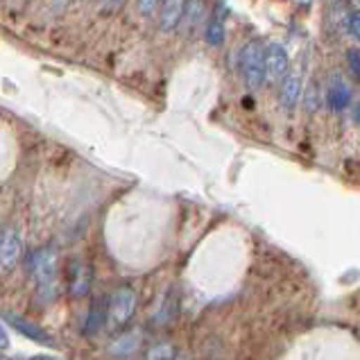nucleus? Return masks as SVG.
<instances>
[{"label": "nucleus", "mask_w": 360, "mask_h": 360, "mask_svg": "<svg viewBox=\"0 0 360 360\" xmlns=\"http://www.w3.org/2000/svg\"><path fill=\"white\" fill-rule=\"evenodd\" d=\"M354 118H356V122H360V105H358L356 111H354Z\"/></svg>", "instance_id": "20"}, {"label": "nucleus", "mask_w": 360, "mask_h": 360, "mask_svg": "<svg viewBox=\"0 0 360 360\" xmlns=\"http://www.w3.org/2000/svg\"><path fill=\"white\" fill-rule=\"evenodd\" d=\"M20 252H23V240L16 227H7L0 233V267L3 270H12L18 263Z\"/></svg>", "instance_id": "5"}, {"label": "nucleus", "mask_w": 360, "mask_h": 360, "mask_svg": "<svg viewBox=\"0 0 360 360\" xmlns=\"http://www.w3.org/2000/svg\"><path fill=\"white\" fill-rule=\"evenodd\" d=\"M347 32L356 41H360V9H356V12L347 16Z\"/></svg>", "instance_id": "15"}, {"label": "nucleus", "mask_w": 360, "mask_h": 360, "mask_svg": "<svg viewBox=\"0 0 360 360\" xmlns=\"http://www.w3.org/2000/svg\"><path fill=\"white\" fill-rule=\"evenodd\" d=\"M157 7H159L157 3H139V9H141L143 14H152V12H154V9H157Z\"/></svg>", "instance_id": "18"}, {"label": "nucleus", "mask_w": 360, "mask_h": 360, "mask_svg": "<svg viewBox=\"0 0 360 360\" xmlns=\"http://www.w3.org/2000/svg\"><path fill=\"white\" fill-rule=\"evenodd\" d=\"M105 322H107V308H102V302H96V304H94V308H91L89 315H86L84 333H86V335L98 333Z\"/></svg>", "instance_id": "13"}, {"label": "nucleus", "mask_w": 360, "mask_h": 360, "mask_svg": "<svg viewBox=\"0 0 360 360\" xmlns=\"http://www.w3.org/2000/svg\"><path fill=\"white\" fill-rule=\"evenodd\" d=\"M174 360H191V358H184V356H179V358H174Z\"/></svg>", "instance_id": "21"}, {"label": "nucleus", "mask_w": 360, "mask_h": 360, "mask_svg": "<svg viewBox=\"0 0 360 360\" xmlns=\"http://www.w3.org/2000/svg\"><path fill=\"white\" fill-rule=\"evenodd\" d=\"M5 320L12 324L18 333H23L25 338H30V340H34V342H41V345H53V338H50L44 328H41L39 324L34 322H30L25 320V317H20V315H14V313H5Z\"/></svg>", "instance_id": "7"}, {"label": "nucleus", "mask_w": 360, "mask_h": 360, "mask_svg": "<svg viewBox=\"0 0 360 360\" xmlns=\"http://www.w3.org/2000/svg\"><path fill=\"white\" fill-rule=\"evenodd\" d=\"M32 270L37 276V288H39L41 300L53 302L57 297V272H59L57 254L50 250V247H44V250L34 252Z\"/></svg>", "instance_id": "1"}, {"label": "nucleus", "mask_w": 360, "mask_h": 360, "mask_svg": "<svg viewBox=\"0 0 360 360\" xmlns=\"http://www.w3.org/2000/svg\"><path fill=\"white\" fill-rule=\"evenodd\" d=\"M9 347V335L5 331V324H0V349H7Z\"/></svg>", "instance_id": "17"}, {"label": "nucleus", "mask_w": 360, "mask_h": 360, "mask_svg": "<svg viewBox=\"0 0 360 360\" xmlns=\"http://www.w3.org/2000/svg\"><path fill=\"white\" fill-rule=\"evenodd\" d=\"M136 304H139V297H136V290H134V288H129V285L116 288L109 300V306H107V324L114 328L125 326L134 317V313H136Z\"/></svg>", "instance_id": "2"}, {"label": "nucleus", "mask_w": 360, "mask_h": 360, "mask_svg": "<svg viewBox=\"0 0 360 360\" xmlns=\"http://www.w3.org/2000/svg\"><path fill=\"white\" fill-rule=\"evenodd\" d=\"M184 9H186V3H179V0H170V3L161 5V14H159V23L163 32H170L174 30L184 18Z\"/></svg>", "instance_id": "10"}, {"label": "nucleus", "mask_w": 360, "mask_h": 360, "mask_svg": "<svg viewBox=\"0 0 360 360\" xmlns=\"http://www.w3.org/2000/svg\"><path fill=\"white\" fill-rule=\"evenodd\" d=\"M66 281H68V292L73 297H84L91 290V274L84 261L77 256H70L66 263Z\"/></svg>", "instance_id": "4"}, {"label": "nucleus", "mask_w": 360, "mask_h": 360, "mask_svg": "<svg viewBox=\"0 0 360 360\" xmlns=\"http://www.w3.org/2000/svg\"><path fill=\"white\" fill-rule=\"evenodd\" d=\"M240 68H243V75L247 79V84L252 89L261 86L267 73H265V48L259 44V41H252L247 44L243 55H240Z\"/></svg>", "instance_id": "3"}, {"label": "nucleus", "mask_w": 360, "mask_h": 360, "mask_svg": "<svg viewBox=\"0 0 360 360\" xmlns=\"http://www.w3.org/2000/svg\"><path fill=\"white\" fill-rule=\"evenodd\" d=\"M148 360H174V349L168 342L154 345L148 352Z\"/></svg>", "instance_id": "14"}, {"label": "nucleus", "mask_w": 360, "mask_h": 360, "mask_svg": "<svg viewBox=\"0 0 360 360\" xmlns=\"http://www.w3.org/2000/svg\"><path fill=\"white\" fill-rule=\"evenodd\" d=\"M300 94H302V82L295 73H290L281 84V105L285 109H295L297 100H300Z\"/></svg>", "instance_id": "12"}, {"label": "nucleus", "mask_w": 360, "mask_h": 360, "mask_svg": "<svg viewBox=\"0 0 360 360\" xmlns=\"http://www.w3.org/2000/svg\"><path fill=\"white\" fill-rule=\"evenodd\" d=\"M0 233H3V231H0Z\"/></svg>", "instance_id": "22"}, {"label": "nucleus", "mask_w": 360, "mask_h": 360, "mask_svg": "<svg viewBox=\"0 0 360 360\" xmlns=\"http://www.w3.org/2000/svg\"><path fill=\"white\" fill-rule=\"evenodd\" d=\"M32 360H59V358H55V356H34Z\"/></svg>", "instance_id": "19"}, {"label": "nucleus", "mask_w": 360, "mask_h": 360, "mask_svg": "<svg viewBox=\"0 0 360 360\" xmlns=\"http://www.w3.org/2000/svg\"><path fill=\"white\" fill-rule=\"evenodd\" d=\"M326 102L333 111H340V109L349 107V102H352V91H349L347 82L340 75H333L331 82H328Z\"/></svg>", "instance_id": "8"}, {"label": "nucleus", "mask_w": 360, "mask_h": 360, "mask_svg": "<svg viewBox=\"0 0 360 360\" xmlns=\"http://www.w3.org/2000/svg\"><path fill=\"white\" fill-rule=\"evenodd\" d=\"M229 7L224 3L215 5V12L207 25V44L209 46H220L224 41V18H227Z\"/></svg>", "instance_id": "9"}, {"label": "nucleus", "mask_w": 360, "mask_h": 360, "mask_svg": "<svg viewBox=\"0 0 360 360\" xmlns=\"http://www.w3.org/2000/svg\"><path fill=\"white\" fill-rule=\"evenodd\" d=\"M347 61H349V68L354 70V73H358L360 75V50H349L347 53Z\"/></svg>", "instance_id": "16"}, {"label": "nucleus", "mask_w": 360, "mask_h": 360, "mask_svg": "<svg viewBox=\"0 0 360 360\" xmlns=\"http://www.w3.org/2000/svg\"><path fill=\"white\" fill-rule=\"evenodd\" d=\"M288 66H290V59H288V50L281 44H270L265 48V73L267 79H285L288 77Z\"/></svg>", "instance_id": "6"}, {"label": "nucleus", "mask_w": 360, "mask_h": 360, "mask_svg": "<svg viewBox=\"0 0 360 360\" xmlns=\"http://www.w3.org/2000/svg\"><path fill=\"white\" fill-rule=\"evenodd\" d=\"M141 345V333L139 331H127L118 335L116 340H111L109 345V354H114L118 358H129Z\"/></svg>", "instance_id": "11"}]
</instances>
